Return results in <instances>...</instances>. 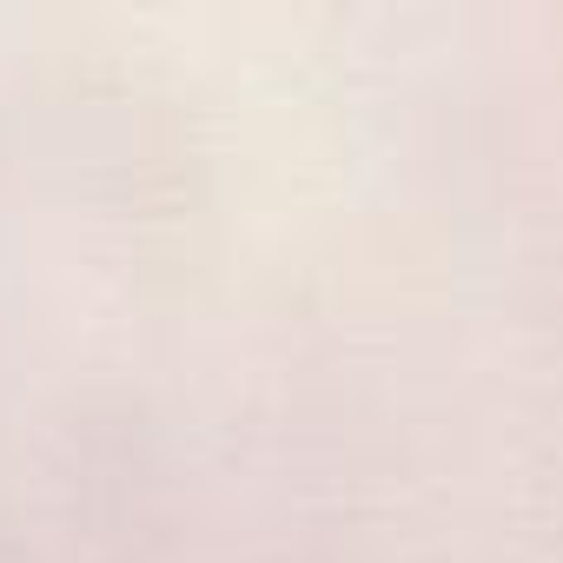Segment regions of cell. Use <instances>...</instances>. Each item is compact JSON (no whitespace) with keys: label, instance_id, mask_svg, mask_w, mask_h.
<instances>
[]
</instances>
